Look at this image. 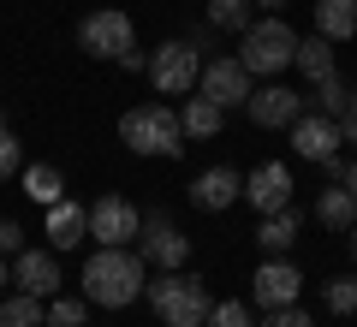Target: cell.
<instances>
[{
  "label": "cell",
  "mask_w": 357,
  "mask_h": 327,
  "mask_svg": "<svg viewBox=\"0 0 357 327\" xmlns=\"http://www.w3.org/2000/svg\"><path fill=\"white\" fill-rule=\"evenodd\" d=\"M208 24H215V30H238V36H244V30L256 24L250 0H208Z\"/></svg>",
  "instance_id": "24"
},
{
  "label": "cell",
  "mask_w": 357,
  "mask_h": 327,
  "mask_svg": "<svg viewBox=\"0 0 357 327\" xmlns=\"http://www.w3.org/2000/svg\"><path fill=\"white\" fill-rule=\"evenodd\" d=\"M197 77H203V54H197V42H161L149 60V84L161 89V96H191Z\"/></svg>",
  "instance_id": "6"
},
{
  "label": "cell",
  "mask_w": 357,
  "mask_h": 327,
  "mask_svg": "<svg viewBox=\"0 0 357 327\" xmlns=\"http://www.w3.org/2000/svg\"><path fill=\"white\" fill-rule=\"evenodd\" d=\"M24 250V227L18 220H0V256H18Z\"/></svg>",
  "instance_id": "31"
},
{
  "label": "cell",
  "mask_w": 357,
  "mask_h": 327,
  "mask_svg": "<svg viewBox=\"0 0 357 327\" xmlns=\"http://www.w3.org/2000/svg\"><path fill=\"white\" fill-rule=\"evenodd\" d=\"M345 119H357V84H351V101H345Z\"/></svg>",
  "instance_id": "34"
},
{
  "label": "cell",
  "mask_w": 357,
  "mask_h": 327,
  "mask_svg": "<svg viewBox=\"0 0 357 327\" xmlns=\"http://www.w3.org/2000/svg\"><path fill=\"white\" fill-rule=\"evenodd\" d=\"M316 220H321V227H333V232H351L357 227V197L345 185H328L316 197Z\"/></svg>",
  "instance_id": "19"
},
{
  "label": "cell",
  "mask_w": 357,
  "mask_h": 327,
  "mask_svg": "<svg viewBox=\"0 0 357 327\" xmlns=\"http://www.w3.org/2000/svg\"><path fill=\"white\" fill-rule=\"evenodd\" d=\"M298 72L310 77V84H328V77H340L333 72V48H328V36H298Z\"/></svg>",
  "instance_id": "21"
},
{
  "label": "cell",
  "mask_w": 357,
  "mask_h": 327,
  "mask_svg": "<svg viewBox=\"0 0 357 327\" xmlns=\"http://www.w3.org/2000/svg\"><path fill=\"white\" fill-rule=\"evenodd\" d=\"M220 119H227V107H215L208 96H191L185 107H178V126H185V137H215Z\"/></svg>",
  "instance_id": "22"
},
{
  "label": "cell",
  "mask_w": 357,
  "mask_h": 327,
  "mask_svg": "<svg viewBox=\"0 0 357 327\" xmlns=\"http://www.w3.org/2000/svg\"><path fill=\"white\" fill-rule=\"evenodd\" d=\"M340 185H345V190L357 197V161H345V178H340Z\"/></svg>",
  "instance_id": "32"
},
{
  "label": "cell",
  "mask_w": 357,
  "mask_h": 327,
  "mask_svg": "<svg viewBox=\"0 0 357 327\" xmlns=\"http://www.w3.org/2000/svg\"><path fill=\"white\" fill-rule=\"evenodd\" d=\"M316 36L328 42L357 36V0H316Z\"/></svg>",
  "instance_id": "18"
},
{
  "label": "cell",
  "mask_w": 357,
  "mask_h": 327,
  "mask_svg": "<svg viewBox=\"0 0 357 327\" xmlns=\"http://www.w3.org/2000/svg\"><path fill=\"white\" fill-rule=\"evenodd\" d=\"M0 327H48V310H42V298H30V291L0 298Z\"/></svg>",
  "instance_id": "23"
},
{
  "label": "cell",
  "mask_w": 357,
  "mask_h": 327,
  "mask_svg": "<svg viewBox=\"0 0 357 327\" xmlns=\"http://www.w3.org/2000/svg\"><path fill=\"white\" fill-rule=\"evenodd\" d=\"M238 197H244V178L232 173V167H208V173H197V178H191V202H197L203 214L232 208Z\"/></svg>",
  "instance_id": "15"
},
{
  "label": "cell",
  "mask_w": 357,
  "mask_h": 327,
  "mask_svg": "<svg viewBox=\"0 0 357 327\" xmlns=\"http://www.w3.org/2000/svg\"><path fill=\"white\" fill-rule=\"evenodd\" d=\"M203 327H256V321H250V310H244L238 298H227V303H215V310H208Z\"/></svg>",
  "instance_id": "27"
},
{
  "label": "cell",
  "mask_w": 357,
  "mask_h": 327,
  "mask_svg": "<svg viewBox=\"0 0 357 327\" xmlns=\"http://www.w3.org/2000/svg\"><path fill=\"white\" fill-rule=\"evenodd\" d=\"M238 60H244V72H250V77H280L286 66L298 60V30L286 24L280 13L256 18V24L238 36Z\"/></svg>",
  "instance_id": "2"
},
{
  "label": "cell",
  "mask_w": 357,
  "mask_h": 327,
  "mask_svg": "<svg viewBox=\"0 0 357 327\" xmlns=\"http://www.w3.org/2000/svg\"><path fill=\"white\" fill-rule=\"evenodd\" d=\"M143 256L131 244H102V250L84 262V303H102V310H126L131 298H143Z\"/></svg>",
  "instance_id": "1"
},
{
  "label": "cell",
  "mask_w": 357,
  "mask_h": 327,
  "mask_svg": "<svg viewBox=\"0 0 357 327\" xmlns=\"http://www.w3.org/2000/svg\"><path fill=\"white\" fill-rule=\"evenodd\" d=\"M48 327H89L84 321V303H77V298H54L48 303Z\"/></svg>",
  "instance_id": "29"
},
{
  "label": "cell",
  "mask_w": 357,
  "mask_h": 327,
  "mask_svg": "<svg viewBox=\"0 0 357 327\" xmlns=\"http://www.w3.org/2000/svg\"><path fill=\"white\" fill-rule=\"evenodd\" d=\"M316 114H328V119H345V101H351V84H340V77H328V84H316Z\"/></svg>",
  "instance_id": "26"
},
{
  "label": "cell",
  "mask_w": 357,
  "mask_h": 327,
  "mask_svg": "<svg viewBox=\"0 0 357 327\" xmlns=\"http://www.w3.org/2000/svg\"><path fill=\"white\" fill-rule=\"evenodd\" d=\"M256 244H262L268 256H286L298 244V208L286 202L280 214H262V227H256Z\"/></svg>",
  "instance_id": "17"
},
{
  "label": "cell",
  "mask_w": 357,
  "mask_h": 327,
  "mask_svg": "<svg viewBox=\"0 0 357 327\" xmlns=\"http://www.w3.org/2000/svg\"><path fill=\"white\" fill-rule=\"evenodd\" d=\"M149 291V310L161 315V327H203L208 310H215V298H208V286L197 274H178V268H167Z\"/></svg>",
  "instance_id": "3"
},
{
  "label": "cell",
  "mask_w": 357,
  "mask_h": 327,
  "mask_svg": "<svg viewBox=\"0 0 357 327\" xmlns=\"http://www.w3.org/2000/svg\"><path fill=\"white\" fill-rule=\"evenodd\" d=\"M351 256H357V227H351Z\"/></svg>",
  "instance_id": "36"
},
{
  "label": "cell",
  "mask_w": 357,
  "mask_h": 327,
  "mask_svg": "<svg viewBox=\"0 0 357 327\" xmlns=\"http://www.w3.org/2000/svg\"><path fill=\"white\" fill-rule=\"evenodd\" d=\"M262 327H316V321H310L298 303H286V310H268V321H262Z\"/></svg>",
  "instance_id": "30"
},
{
  "label": "cell",
  "mask_w": 357,
  "mask_h": 327,
  "mask_svg": "<svg viewBox=\"0 0 357 327\" xmlns=\"http://www.w3.org/2000/svg\"><path fill=\"white\" fill-rule=\"evenodd\" d=\"M119 137H126L131 155H178L185 149V126H178V114L161 107V101L131 107V114L119 119Z\"/></svg>",
  "instance_id": "4"
},
{
  "label": "cell",
  "mask_w": 357,
  "mask_h": 327,
  "mask_svg": "<svg viewBox=\"0 0 357 327\" xmlns=\"http://www.w3.org/2000/svg\"><path fill=\"white\" fill-rule=\"evenodd\" d=\"M77 42H84V54H96V60H126V54H137V30H131V18L119 13V6H102V13H89L84 24H77Z\"/></svg>",
  "instance_id": "5"
},
{
  "label": "cell",
  "mask_w": 357,
  "mask_h": 327,
  "mask_svg": "<svg viewBox=\"0 0 357 327\" xmlns=\"http://www.w3.org/2000/svg\"><path fill=\"white\" fill-rule=\"evenodd\" d=\"M292 149L304 155V161H328V155H340V119H328V114H298V119H292Z\"/></svg>",
  "instance_id": "13"
},
{
  "label": "cell",
  "mask_w": 357,
  "mask_h": 327,
  "mask_svg": "<svg viewBox=\"0 0 357 327\" xmlns=\"http://www.w3.org/2000/svg\"><path fill=\"white\" fill-rule=\"evenodd\" d=\"M6 286H13V268H6V256H0V298H6Z\"/></svg>",
  "instance_id": "33"
},
{
  "label": "cell",
  "mask_w": 357,
  "mask_h": 327,
  "mask_svg": "<svg viewBox=\"0 0 357 327\" xmlns=\"http://www.w3.org/2000/svg\"><path fill=\"white\" fill-rule=\"evenodd\" d=\"M250 6H268V13H280V6H286V0H250Z\"/></svg>",
  "instance_id": "35"
},
{
  "label": "cell",
  "mask_w": 357,
  "mask_h": 327,
  "mask_svg": "<svg viewBox=\"0 0 357 327\" xmlns=\"http://www.w3.org/2000/svg\"><path fill=\"white\" fill-rule=\"evenodd\" d=\"M244 202H250L256 214H280L286 202H292V173H286L280 161H262L250 178H244Z\"/></svg>",
  "instance_id": "12"
},
{
  "label": "cell",
  "mask_w": 357,
  "mask_h": 327,
  "mask_svg": "<svg viewBox=\"0 0 357 327\" xmlns=\"http://www.w3.org/2000/svg\"><path fill=\"white\" fill-rule=\"evenodd\" d=\"M137 238H143L137 256H143V262H155L161 274H167V268H185V256H191V238H185L173 220H161V214H149V220H143Z\"/></svg>",
  "instance_id": "10"
},
{
  "label": "cell",
  "mask_w": 357,
  "mask_h": 327,
  "mask_svg": "<svg viewBox=\"0 0 357 327\" xmlns=\"http://www.w3.org/2000/svg\"><path fill=\"white\" fill-rule=\"evenodd\" d=\"M143 232V214L126 197H96L89 202V238L96 244H131Z\"/></svg>",
  "instance_id": "9"
},
{
  "label": "cell",
  "mask_w": 357,
  "mask_h": 327,
  "mask_svg": "<svg viewBox=\"0 0 357 327\" xmlns=\"http://www.w3.org/2000/svg\"><path fill=\"white\" fill-rule=\"evenodd\" d=\"M18 185H24V197H30V202H42V208H54V202L66 197V178H60V167H48V161L24 167V173H18Z\"/></svg>",
  "instance_id": "20"
},
{
  "label": "cell",
  "mask_w": 357,
  "mask_h": 327,
  "mask_svg": "<svg viewBox=\"0 0 357 327\" xmlns=\"http://www.w3.org/2000/svg\"><path fill=\"white\" fill-rule=\"evenodd\" d=\"M13 286H24L30 298H54L60 291V256L54 250H18L13 256Z\"/></svg>",
  "instance_id": "14"
},
{
  "label": "cell",
  "mask_w": 357,
  "mask_h": 327,
  "mask_svg": "<svg viewBox=\"0 0 357 327\" xmlns=\"http://www.w3.org/2000/svg\"><path fill=\"white\" fill-rule=\"evenodd\" d=\"M244 114H250V119H256L262 131H292V119L304 114V96L268 77L262 89H250V101H244Z\"/></svg>",
  "instance_id": "8"
},
{
  "label": "cell",
  "mask_w": 357,
  "mask_h": 327,
  "mask_svg": "<svg viewBox=\"0 0 357 327\" xmlns=\"http://www.w3.org/2000/svg\"><path fill=\"white\" fill-rule=\"evenodd\" d=\"M250 72H244V60L238 54H220V60H203V77H197V96H208L215 101V107H244V101H250Z\"/></svg>",
  "instance_id": "7"
},
{
  "label": "cell",
  "mask_w": 357,
  "mask_h": 327,
  "mask_svg": "<svg viewBox=\"0 0 357 327\" xmlns=\"http://www.w3.org/2000/svg\"><path fill=\"white\" fill-rule=\"evenodd\" d=\"M84 232H89V208L60 197V202L48 208V244H54V250H77V244H84Z\"/></svg>",
  "instance_id": "16"
},
{
  "label": "cell",
  "mask_w": 357,
  "mask_h": 327,
  "mask_svg": "<svg viewBox=\"0 0 357 327\" xmlns=\"http://www.w3.org/2000/svg\"><path fill=\"white\" fill-rule=\"evenodd\" d=\"M13 173H24V143L0 126V178H13Z\"/></svg>",
  "instance_id": "28"
},
{
  "label": "cell",
  "mask_w": 357,
  "mask_h": 327,
  "mask_svg": "<svg viewBox=\"0 0 357 327\" xmlns=\"http://www.w3.org/2000/svg\"><path fill=\"white\" fill-rule=\"evenodd\" d=\"M321 303H328L333 315H357V274H340L321 286Z\"/></svg>",
  "instance_id": "25"
},
{
  "label": "cell",
  "mask_w": 357,
  "mask_h": 327,
  "mask_svg": "<svg viewBox=\"0 0 357 327\" xmlns=\"http://www.w3.org/2000/svg\"><path fill=\"white\" fill-rule=\"evenodd\" d=\"M250 291H256V303H262V310H286V303H298V291H304V274H298L286 256H268V262L256 268Z\"/></svg>",
  "instance_id": "11"
}]
</instances>
